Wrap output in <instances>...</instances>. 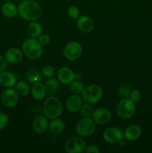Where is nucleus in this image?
I'll list each match as a JSON object with an SVG mask.
<instances>
[{"instance_id":"nucleus-1","label":"nucleus","mask_w":152,"mask_h":153,"mask_svg":"<svg viewBox=\"0 0 152 153\" xmlns=\"http://www.w3.org/2000/svg\"><path fill=\"white\" fill-rule=\"evenodd\" d=\"M18 13L25 20L37 21L41 17L42 7L34 0H24L18 5Z\"/></svg>"},{"instance_id":"nucleus-2","label":"nucleus","mask_w":152,"mask_h":153,"mask_svg":"<svg viewBox=\"0 0 152 153\" xmlns=\"http://www.w3.org/2000/svg\"><path fill=\"white\" fill-rule=\"evenodd\" d=\"M63 111V105L59 98L50 96L45 100L43 105V114L49 119L58 118Z\"/></svg>"},{"instance_id":"nucleus-3","label":"nucleus","mask_w":152,"mask_h":153,"mask_svg":"<svg viewBox=\"0 0 152 153\" xmlns=\"http://www.w3.org/2000/svg\"><path fill=\"white\" fill-rule=\"evenodd\" d=\"M22 51L24 55L31 60H37L41 58L43 53V46L38 39L30 37L26 39L22 45Z\"/></svg>"},{"instance_id":"nucleus-4","label":"nucleus","mask_w":152,"mask_h":153,"mask_svg":"<svg viewBox=\"0 0 152 153\" xmlns=\"http://www.w3.org/2000/svg\"><path fill=\"white\" fill-rule=\"evenodd\" d=\"M103 97V90L98 85H90L84 88L81 93V98L83 102L89 104H96Z\"/></svg>"},{"instance_id":"nucleus-5","label":"nucleus","mask_w":152,"mask_h":153,"mask_svg":"<svg viewBox=\"0 0 152 153\" xmlns=\"http://www.w3.org/2000/svg\"><path fill=\"white\" fill-rule=\"evenodd\" d=\"M116 114L122 119H129L136 113V105L129 97L122 98L116 105Z\"/></svg>"},{"instance_id":"nucleus-6","label":"nucleus","mask_w":152,"mask_h":153,"mask_svg":"<svg viewBox=\"0 0 152 153\" xmlns=\"http://www.w3.org/2000/svg\"><path fill=\"white\" fill-rule=\"evenodd\" d=\"M96 123L92 117H83L79 120L75 125V131L82 137H89L95 131Z\"/></svg>"},{"instance_id":"nucleus-7","label":"nucleus","mask_w":152,"mask_h":153,"mask_svg":"<svg viewBox=\"0 0 152 153\" xmlns=\"http://www.w3.org/2000/svg\"><path fill=\"white\" fill-rule=\"evenodd\" d=\"M86 146V142L82 137L74 136L66 141L64 147L68 153H80L84 152Z\"/></svg>"},{"instance_id":"nucleus-8","label":"nucleus","mask_w":152,"mask_h":153,"mask_svg":"<svg viewBox=\"0 0 152 153\" xmlns=\"http://www.w3.org/2000/svg\"><path fill=\"white\" fill-rule=\"evenodd\" d=\"M83 47L78 42L71 41L67 43L63 49V55L69 61H75L80 57Z\"/></svg>"},{"instance_id":"nucleus-9","label":"nucleus","mask_w":152,"mask_h":153,"mask_svg":"<svg viewBox=\"0 0 152 153\" xmlns=\"http://www.w3.org/2000/svg\"><path fill=\"white\" fill-rule=\"evenodd\" d=\"M103 138L106 143L114 144L123 140L124 132L118 127H110L104 131Z\"/></svg>"},{"instance_id":"nucleus-10","label":"nucleus","mask_w":152,"mask_h":153,"mask_svg":"<svg viewBox=\"0 0 152 153\" xmlns=\"http://www.w3.org/2000/svg\"><path fill=\"white\" fill-rule=\"evenodd\" d=\"M19 95L16 91L12 88H6L1 95V101L7 108H13L18 104Z\"/></svg>"},{"instance_id":"nucleus-11","label":"nucleus","mask_w":152,"mask_h":153,"mask_svg":"<svg viewBox=\"0 0 152 153\" xmlns=\"http://www.w3.org/2000/svg\"><path fill=\"white\" fill-rule=\"evenodd\" d=\"M92 118L98 125H106L111 120L112 114L106 108H98L94 110Z\"/></svg>"},{"instance_id":"nucleus-12","label":"nucleus","mask_w":152,"mask_h":153,"mask_svg":"<svg viewBox=\"0 0 152 153\" xmlns=\"http://www.w3.org/2000/svg\"><path fill=\"white\" fill-rule=\"evenodd\" d=\"M76 25L79 31L85 34L92 31L95 28V22L92 18L88 16H79L77 19Z\"/></svg>"},{"instance_id":"nucleus-13","label":"nucleus","mask_w":152,"mask_h":153,"mask_svg":"<svg viewBox=\"0 0 152 153\" xmlns=\"http://www.w3.org/2000/svg\"><path fill=\"white\" fill-rule=\"evenodd\" d=\"M82 105H83V100L78 94H72L69 96L66 102V108L71 113L79 111Z\"/></svg>"},{"instance_id":"nucleus-14","label":"nucleus","mask_w":152,"mask_h":153,"mask_svg":"<svg viewBox=\"0 0 152 153\" xmlns=\"http://www.w3.org/2000/svg\"><path fill=\"white\" fill-rule=\"evenodd\" d=\"M58 79L63 85H70L75 79V73L69 67H61L58 72Z\"/></svg>"},{"instance_id":"nucleus-15","label":"nucleus","mask_w":152,"mask_h":153,"mask_svg":"<svg viewBox=\"0 0 152 153\" xmlns=\"http://www.w3.org/2000/svg\"><path fill=\"white\" fill-rule=\"evenodd\" d=\"M49 121L45 115H38L33 121V129L37 134H43L46 131L49 127Z\"/></svg>"},{"instance_id":"nucleus-16","label":"nucleus","mask_w":152,"mask_h":153,"mask_svg":"<svg viewBox=\"0 0 152 153\" xmlns=\"http://www.w3.org/2000/svg\"><path fill=\"white\" fill-rule=\"evenodd\" d=\"M17 82L16 75L9 71H4L0 73V85L6 88H13Z\"/></svg>"},{"instance_id":"nucleus-17","label":"nucleus","mask_w":152,"mask_h":153,"mask_svg":"<svg viewBox=\"0 0 152 153\" xmlns=\"http://www.w3.org/2000/svg\"><path fill=\"white\" fill-rule=\"evenodd\" d=\"M4 58L7 63L10 64H17L23 58V52L18 48H10L7 49L4 53Z\"/></svg>"},{"instance_id":"nucleus-18","label":"nucleus","mask_w":152,"mask_h":153,"mask_svg":"<svg viewBox=\"0 0 152 153\" xmlns=\"http://www.w3.org/2000/svg\"><path fill=\"white\" fill-rule=\"evenodd\" d=\"M142 134V129L139 126L131 125L125 128L124 137L128 141H135L138 140Z\"/></svg>"},{"instance_id":"nucleus-19","label":"nucleus","mask_w":152,"mask_h":153,"mask_svg":"<svg viewBox=\"0 0 152 153\" xmlns=\"http://www.w3.org/2000/svg\"><path fill=\"white\" fill-rule=\"evenodd\" d=\"M31 95L36 100H42L46 95V89L45 85L41 82H37L34 84L31 88Z\"/></svg>"},{"instance_id":"nucleus-20","label":"nucleus","mask_w":152,"mask_h":153,"mask_svg":"<svg viewBox=\"0 0 152 153\" xmlns=\"http://www.w3.org/2000/svg\"><path fill=\"white\" fill-rule=\"evenodd\" d=\"M27 32L31 37L38 38L43 34V26L36 21H32L27 26Z\"/></svg>"},{"instance_id":"nucleus-21","label":"nucleus","mask_w":152,"mask_h":153,"mask_svg":"<svg viewBox=\"0 0 152 153\" xmlns=\"http://www.w3.org/2000/svg\"><path fill=\"white\" fill-rule=\"evenodd\" d=\"M46 93L50 96H55L60 88V82L58 79L52 77L48 79L45 83Z\"/></svg>"},{"instance_id":"nucleus-22","label":"nucleus","mask_w":152,"mask_h":153,"mask_svg":"<svg viewBox=\"0 0 152 153\" xmlns=\"http://www.w3.org/2000/svg\"><path fill=\"white\" fill-rule=\"evenodd\" d=\"M1 13L4 16L8 18L13 17L18 13V7L13 3L5 2L1 6Z\"/></svg>"},{"instance_id":"nucleus-23","label":"nucleus","mask_w":152,"mask_h":153,"mask_svg":"<svg viewBox=\"0 0 152 153\" xmlns=\"http://www.w3.org/2000/svg\"><path fill=\"white\" fill-rule=\"evenodd\" d=\"M49 129L53 134H60L65 129V123L63 121L58 118L52 119V121L49 123Z\"/></svg>"},{"instance_id":"nucleus-24","label":"nucleus","mask_w":152,"mask_h":153,"mask_svg":"<svg viewBox=\"0 0 152 153\" xmlns=\"http://www.w3.org/2000/svg\"><path fill=\"white\" fill-rule=\"evenodd\" d=\"M25 79L27 82L31 84H35L37 82H41L43 79V75L40 73L39 70L36 69H30L29 70L26 72L25 73Z\"/></svg>"},{"instance_id":"nucleus-25","label":"nucleus","mask_w":152,"mask_h":153,"mask_svg":"<svg viewBox=\"0 0 152 153\" xmlns=\"http://www.w3.org/2000/svg\"><path fill=\"white\" fill-rule=\"evenodd\" d=\"M15 90L20 97H26L30 91L29 85L25 81H19L15 85Z\"/></svg>"},{"instance_id":"nucleus-26","label":"nucleus","mask_w":152,"mask_h":153,"mask_svg":"<svg viewBox=\"0 0 152 153\" xmlns=\"http://www.w3.org/2000/svg\"><path fill=\"white\" fill-rule=\"evenodd\" d=\"M84 85L80 80L75 79L72 83H70L69 90L73 94H81L82 91L84 89Z\"/></svg>"},{"instance_id":"nucleus-27","label":"nucleus","mask_w":152,"mask_h":153,"mask_svg":"<svg viewBox=\"0 0 152 153\" xmlns=\"http://www.w3.org/2000/svg\"><path fill=\"white\" fill-rule=\"evenodd\" d=\"M93 111V107H92V104H89V103L86 102L85 104L82 105L80 108V113L83 117H92Z\"/></svg>"},{"instance_id":"nucleus-28","label":"nucleus","mask_w":152,"mask_h":153,"mask_svg":"<svg viewBox=\"0 0 152 153\" xmlns=\"http://www.w3.org/2000/svg\"><path fill=\"white\" fill-rule=\"evenodd\" d=\"M67 14L71 19H77L80 16V9L76 5H71L67 9Z\"/></svg>"},{"instance_id":"nucleus-29","label":"nucleus","mask_w":152,"mask_h":153,"mask_svg":"<svg viewBox=\"0 0 152 153\" xmlns=\"http://www.w3.org/2000/svg\"><path fill=\"white\" fill-rule=\"evenodd\" d=\"M131 89L129 86L126 85H122L119 87L118 88L117 93L119 96H120L122 98H126V97H129L130 94H131Z\"/></svg>"},{"instance_id":"nucleus-30","label":"nucleus","mask_w":152,"mask_h":153,"mask_svg":"<svg viewBox=\"0 0 152 153\" xmlns=\"http://www.w3.org/2000/svg\"><path fill=\"white\" fill-rule=\"evenodd\" d=\"M54 74H55V68L52 65L48 64L44 66L42 69V75L47 79L53 77Z\"/></svg>"},{"instance_id":"nucleus-31","label":"nucleus","mask_w":152,"mask_h":153,"mask_svg":"<svg viewBox=\"0 0 152 153\" xmlns=\"http://www.w3.org/2000/svg\"><path fill=\"white\" fill-rule=\"evenodd\" d=\"M8 117L4 112H0V131L4 129L8 124Z\"/></svg>"},{"instance_id":"nucleus-32","label":"nucleus","mask_w":152,"mask_h":153,"mask_svg":"<svg viewBox=\"0 0 152 153\" xmlns=\"http://www.w3.org/2000/svg\"><path fill=\"white\" fill-rule=\"evenodd\" d=\"M129 98L132 100L134 102H138L141 100L142 99V94L138 90H134V91H131V94L129 96Z\"/></svg>"},{"instance_id":"nucleus-33","label":"nucleus","mask_w":152,"mask_h":153,"mask_svg":"<svg viewBox=\"0 0 152 153\" xmlns=\"http://www.w3.org/2000/svg\"><path fill=\"white\" fill-rule=\"evenodd\" d=\"M37 39H38L39 42H40V43L43 46L49 45L51 40L50 37H49V34H42Z\"/></svg>"},{"instance_id":"nucleus-34","label":"nucleus","mask_w":152,"mask_h":153,"mask_svg":"<svg viewBox=\"0 0 152 153\" xmlns=\"http://www.w3.org/2000/svg\"><path fill=\"white\" fill-rule=\"evenodd\" d=\"M85 152L86 153H99L100 149L96 145H89V146H86Z\"/></svg>"},{"instance_id":"nucleus-35","label":"nucleus","mask_w":152,"mask_h":153,"mask_svg":"<svg viewBox=\"0 0 152 153\" xmlns=\"http://www.w3.org/2000/svg\"><path fill=\"white\" fill-rule=\"evenodd\" d=\"M7 66V61H6L5 58L0 55V73L6 70Z\"/></svg>"},{"instance_id":"nucleus-36","label":"nucleus","mask_w":152,"mask_h":153,"mask_svg":"<svg viewBox=\"0 0 152 153\" xmlns=\"http://www.w3.org/2000/svg\"><path fill=\"white\" fill-rule=\"evenodd\" d=\"M16 1H19V2H20V1H24V0H16Z\"/></svg>"}]
</instances>
